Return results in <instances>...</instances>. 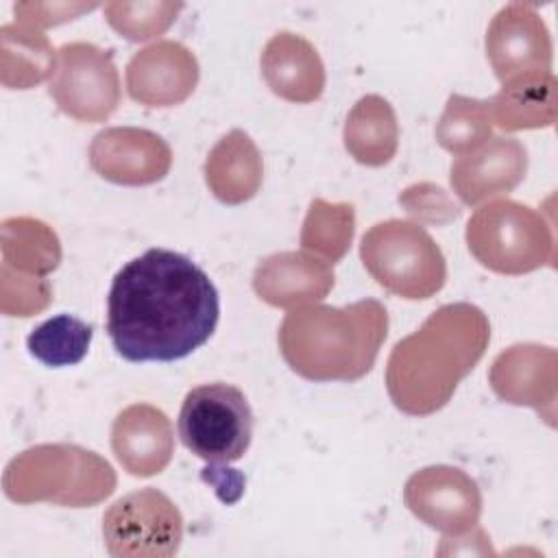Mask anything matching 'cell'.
Here are the masks:
<instances>
[{
  "label": "cell",
  "instance_id": "1",
  "mask_svg": "<svg viewBox=\"0 0 558 558\" xmlns=\"http://www.w3.org/2000/svg\"><path fill=\"white\" fill-rule=\"evenodd\" d=\"M220 299L209 275L170 248L126 262L107 294V333L129 362H177L216 331Z\"/></svg>",
  "mask_w": 558,
  "mask_h": 558
},
{
  "label": "cell",
  "instance_id": "2",
  "mask_svg": "<svg viewBox=\"0 0 558 558\" xmlns=\"http://www.w3.org/2000/svg\"><path fill=\"white\" fill-rule=\"evenodd\" d=\"M488 340L490 325L477 305L438 307L390 351L386 388L392 403L410 416L438 412L482 360Z\"/></svg>",
  "mask_w": 558,
  "mask_h": 558
},
{
  "label": "cell",
  "instance_id": "3",
  "mask_svg": "<svg viewBox=\"0 0 558 558\" xmlns=\"http://www.w3.org/2000/svg\"><path fill=\"white\" fill-rule=\"evenodd\" d=\"M388 333V312L377 299L344 307L303 305L286 314L279 351L310 381H355L375 366Z\"/></svg>",
  "mask_w": 558,
  "mask_h": 558
},
{
  "label": "cell",
  "instance_id": "4",
  "mask_svg": "<svg viewBox=\"0 0 558 558\" xmlns=\"http://www.w3.org/2000/svg\"><path fill=\"white\" fill-rule=\"evenodd\" d=\"M2 486L17 504L52 501L85 508L116 490V473L107 460L83 447L37 445L7 464Z\"/></svg>",
  "mask_w": 558,
  "mask_h": 558
},
{
  "label": "cell",
  "instance_id": "5",
  "mask_svg": "<svg viewBox=\"0 0 558 558\" xmlns=\"http://www.w3.org/2000/svg\"><path fill=\"white\" fill-rule=\"evenodd\" d=\"M360 257L368 275L390 294L418 301L442 290L447 262L440 246L412 220L373 225L360 242Z\"/></svg>",
  "mask_w": 558,
  "mask_h": 558
},
{
  "label": "cell",
  "instance_id": "6",
  "mask_svg": "<svg viewBox=\"0 0 558 558\" xmlns=\"http://www.w3.org/2000/svg\"><path fill=\"white\" fill-rule=\"evenodd\" d=\"M464 238L471 255L499 275H525L554 264L551 222L517 201L499 198L475 209Z\"/></svg>",
  "mask_w": 558,
  "mask_h": 558
},
{
  "label": "cell",
  "instance_id": "7",
  "mask_svg": "<svg viewBox=\"0 0 558 558\" xmlns=\"http://www.w3.org/2000/svg\"><path fill=\"white\" fill-rule=\"evenodd\" d=\"M181 442L209 466L240 460L251 447L253 410L244 392L214 381L192 388L179 412Z\"/></svg>",
  "mask_w": 558,
  "mask_h": 558
},
{
  "label": "cell",
  "instance_id": "8",
  "mask_svg": "<svg viewBox=\"0 0 558 558\" xmlns=\"http://www.w3.org/2000/svg\"><path fill=\"white\" fill-rule=\"evenodd\" d=\"M105 547L116 558L174 556L183 541V517L168 495L148 486L120 497L102 517Z\"/></svg>",
  "mask_w": 558,
  "mask_h": 558
},
{
  "label": "cell",
  "instance_id": "9",
  "mask_svg": "<svg viewBox=\"0 0 558 558\" xmlns=\"http://www.w3.org/2000/svg\"><path fill=\"white\" fill-rule=\"evenodd\" d=\"M48 94L78 122L107 120L120 105V76L111 52L89 41L63 44Z\"/></svg>",
  "mask_w": 558,
  "mask_h": 558
},
{
  "label": "cell",
  "instance_id": "10",
  "mask_svg": "<svg viewBox=\"0 0 558 558\" xmlns=\"http://www.w3.org/2000/svg\"><path fill=\"white\" fill-rule=\"evenodd\" d=\"M403 501L416 519L449 536L466 534L482 514L477 482L462 469L447 464L416 471L405 482Z\"/></svg>",
  "mask_w": 558,
  "mask_h": 558
},
{
  "label": "cell",
  "instance_id": "11",
  "mask_svg": "<svg viewBox=\"0 0 558 558\" xmlns=\"http://www.w3.org/2000/svg\"><path fill=\"white\" fill-rule=\"evenodd\" d=\"M92 168L120 185H150L161 181L172 166V150L153 131L111 126L94 135L89 146Z\"/></svg>",
  "mask_w": 558,
  "mask_h": 558
},
{
  "label": "cell",
  "instance_id": "12",
  "mask_svg": "<svg viewBox=\"0 0 558 558\" xmlns=\"http://www.w3.org/2000/svg\"><path fill=\"white\" fill-rule=\"evenodd\" d=\"M486 54L499 81L523 72H551V39L534 4L512 2L490 22Z\"/></svg>",
  "mask_w": 558,
  "mask_h": 558
},
{
  "label": "cell",
  "instance_id": "13",
  "mask_svg": "<svg viewBox=\"0 0 558 558\" xmlns=\"http://www.w3.org/2000/svg\"><path fill=\"white\" fill-rule=\"evenodd\" d=\"M198 83V61L181 41L161 39L135 52L126 65L129 96L146 107L183 102Z\"/></svg>",
  "mask_w": 558,
  "mask_h": 558
},
{
  "label": "cell",
  "instance_id": "14",
  "mask_svg": "<svg viewBox=\"0 0 558 558\" xmlns=\"http://www.w3.org/2000/svg\"><path fill=\"white\" fill-rule=\"evenodd\" d=\"M527 172V150L517 137H490L451 163L449 181L464 205H480L512 192Z\"/></svg>",
  "mask_w": 558,
  "mask_h": 558
},
{
  "label": "cell",
  "instance_id": "15",
  "mask_svg": "<svg viewBox=\"0 0 558 558\" xmlns=\"http://www.w3.org/2000/svg\"><path fill=\"white\" fill-rule=\"evenodd\" d=\"M488 381L495 395L512 405H530L545 412L554 425L556 403V351L541 344H514L497 355Z\"/></svg>",
  "mask_w": 558,
  "mask_h": 558
},
{
  "label": "cell",
  "instance_id": "16",
  "mask_svg": "<svg viewBox=\"0 0 558 558\" xmlns=\"http://www.w3.org/2000/svg\"><path fill=\"white\" fill-rule=\"evenodd\" d=\"M333 288V270L325 259L303 253L283 251L262 259L253 275L255 294L272 307H303L327 296Z\"/></svg>",
  "mask_w": 558,
  "mask_h": 558
},
{
  "label": "cell",
  "instance_id": "17",
  "mask_svg": "<svg viewBox=\"0 0 558 558\" xmlns=\"http://www.w3.org/2000/svg\"><path fill=\"white\" fill-rule=\"evenodd\" d=\"M111 449L131 475H157L168 466L174 451L172 425L159 408L133 403L113 421Z\"/></svg>",
  "mask_w": 558,
  "mask_h": 558
},
{
  "label": "cell",
  "instance_id": "18",
  "mask_svg": "<svg viewBox=\"0 0 558 558\" xmlns=\"http://www.w3.org/2000/svg\"><path fill=\"white\" fill-rule=\"evenodd\" d=\"M259 63L270 92L288 102H314L325 89V65L316 48L296 33L272 35Z\"/></svg>",
  "mask_w": 558,
  "mask_h": 558
},
{
  "label": "cell",
  "instance_id": "19",
  "mask_svg": "<svg viewBox=\"0 0 558 558\" xmlns=\"http://www.w3.org/2000/svg\"><path fill=\"white\" fill-rule=\"evenodd\" d=\"M264 179L262 155L242 129L222 135L205 161V181L211 194L225 205L251 201Z\"/></svg>",
  "mask_w": 558,
  "mask_h": 558
},
{
  "label": "cell",
  "instance_id": "20",
  "mask_svg": "<svg viewBox=\"0 0 558 558\" xmlns=\"http://www.w3.org/2000/svg\"><path fill=\"white\" fill-rule=\"evenodd\" d=\"M493 124L504 131L551 126L556 120V76L551 72H523L486 100Z\"/></svg>",
  "mask_w": 558,
  "mask_h": 558
},
{
  "label": "cell",
  "instance_id": "21",
  "mask_svg": "<svg viewBox=\"0 0 558 558\" xmlns=\"http://www.w3.org/2000/svg\"><path fill=\"white\" fill-rule=\"evenodd\" d=\"M344 148L362 166H386L399 146V122L392 105L377 96H362L344 122Z\"/></svg>",
  "mask_w": 558,
  "mask_h": 558
},
{
  "label": "cell",
  "instance_id": "22",
  "mask_svg": "<svg viewBox=\"0 0 558 558\" xmlns=\"http://www.w3.org/2000/svg\"><path fill=\"white\" fill-rule=\"evenodd\" d=\"M2 83L9 89H28L54 74L57 54L48 37L26 26H2Z\"/></svg>",
  "mask_w": 558,
  "mask_h": 558
},
{
  "label": "cell",
  "instance_id": "23",
  "mask_svg": "<svg viewBox=\"0 0 558 558\" xmlns=\"http://www.w3.org/2000/svg\"><path fill=\"white\" fill-rule=\"evenodd\" d=\"M59 238L46 222L35 218H7L2 222L4 266L33 277H46L59 266Z\"/></svg>",
  "mask_w": 558,
  "mask_h": 558
},
{
  "label": "cell",
  "instance_id": "24",
  "mask_svg": "<svg viewBox=\"0 0 558 558\" xmlns=\"http://www.w3.org/2000/svg\"><path fill=\"white\" fill-rule=\"evenodd\" d=\"M355 231V211L349 203H327L323 198H314L310 203L303 231L301 246L325 259L327 264H336L344 257L351 246Z\"/></svg>",
  "mask_w": 558,
  "mask_h": 558
},
{
  "label": "cell",
  "instance_id": "25",
  "mask_svg": "<svg viewBox=\"0 0 558 558\" xmlns=\"http://www.w3.org/2000/svg\"><path fill=\"white\" fill-rule=\"evenodd\" d=\"M94 329L72 314H59L37 325L28 338V353L44 366L63 368L78 364L92 344Z\"/></svg>",
  "mask_w": 558,
  "mask_h": 558
},
{
  "label": "cell",
  "instance_id": "26",
  "mask_svg": "<svg viewBox=\"0 0 558 558\" xmlns=\"http://www.w3.org/2000/svg\"><path fill=\"white\" fill-rule=\"evenodd\" d=\"M490 131L493 120L486 100L451 94L434 129V135L445 150L462 157L486 144Z\"/></svg>",
  "mask_w": 558,
  "mask_h": 558
},
{
  "label": "cell",
  "instance_id": "27",
  "mask_svg": "<svg viewBox=\"0 0 558 558\" xmlns=\"http://www.w3.org/2000/svg\"><path fill=\"white\" fill-rule=\"evenodd\" d=\"M183 4L172 2H109L105 4L107 22L113 31H118L129 41H146L159 33H163L177 17Z\"/></svg>",
  "mask_w": 558,
  "mask_h": 558
},
{
  "label": "cell",
  "instance_id": "28",
  "mask_svg": "<svg viewBox=\"0 0 558 558\" xmlns=\"http://www.w3.org/2000/svg\"><path fill=\"white\" fill-rule=\"evenodd\" d=\"M399 203L416 218H425L432 222H445L440 211H445L449 218H458L460 209L451 205V201L445 196V192L432 183H418L408 187L403 194H399Z\"/></svg>",
  "mask_w": 558,
  "mask_h": 558
},
{
  "label": "cell",
  "instance_id": "29",
  "mask_svg": "<svg viewBox=\"0 0 558 558\" xmlns=\"http://www.w3.org/2000/svg\"><path fill=\"white\" fill-rule=\"evenodd\" d=\"M96 4H15V20L20 26L26 28H44L54 26L68 20H74V15L94 9Z\"/></svg>",
  "mask_w": 558,
  "mask_h": 558
}]
</instances>
